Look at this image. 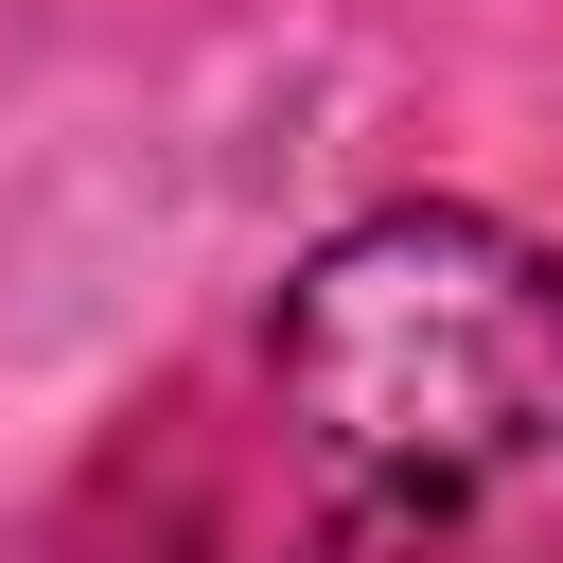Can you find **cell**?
Returning <instances> with one entry per match:
<instances>
[{
    "instance_id": "6da1fadb",
    "label": "cell",
    "mask_w": 563,
    "mask_h": 563,
    "mask_svg": "<svg viewBox=\"0 0 563 563\" xmlns=\"http://www.w3.org/2000/svg\"><path fill=\"white\" fill-rule=\"evenodd\" d=\"M264 387L352 563H563V246L405 194L299 246Z\"/></svg>"
}]
</instances>
